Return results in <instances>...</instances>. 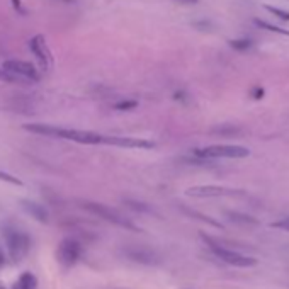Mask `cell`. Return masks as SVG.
<instances>
[{"label":"cell","mask_w":289,"mask_h":289,"mask_svg":"<svg viewBox=\"0 0 289 289\" xmlns=\"http://www.w3.org/2000/svg\"><path fill=\"white\" fill-rule=\"evenodd\" d=\"M22 208L26 210L28 215H31L33 218H36L38 221H48V211L44 210L41 204L38 203H31V201H22Z\"/></svg>","instance_id":"cell-12"},{"label":"cell","mask_w":289,"mask_h":289,"mask_svg":"<svg viewBox=\"0 0 289 289\" xmlns=\"http://www.w3.org/2000/svg\"><path fill=\"white\" fill-rule=\"evenodd\" d=\"M230 46L237 51H247L252 48V41L250 39H231L230 41Z\"/></svg>","instance_id":"cell-15"},{"label":"cell","mask_w":289,"mask_h":289,"mask_svg":"<svg viewBox=\"0 0 289 289\" xmlns=\"http://www.w3.org/2000/svg\"><path fill=\"white\" fill-rule=\"evenodd\" d=\"M194 155L199 158H245L250 155V150L240 145H210L204 148L194 150Z\"/></svg>","instance_id":"cell-2"},{"label":"cell","mask_w":289,"mask_h":289,"mask_svg":"<svg viewBox=\"0 0 289 289\" xmlns=\"http://www.w3.org/2000/svg\"><path fill=\"white\" fill-rule=\"evenodd\" d=\"M126 255L135 262H140V264H146V265H153V264H158L160 262L157 253H155L153 250H150V248H145V247L126 248Z\"/></svg>","instance_id":"cell-11"},{"label":"cell","mask_w":289,"mask_h":289,"mask_svg":"<svg viewBox=\"0 0 289 289\" xmlns=\"http://www.w3.org/2000/svg\"><path fill=\"white\" fill-rule=\"evenodd\" d=\"M38 287V281L31 272H24L19 279L16 281L14 287L12 289H36Z\"/></svg>","instance_id":"cell-13"},{"label":"cell","mask_w":289,"mask_h":289,"mask_svg":"<svg viewBox=\"0 0 289 289\" xmlns=\"http://www.w3.org/2000/svg\"><path fill=\"white\" fill-rule=\"evenodd\" d=\"M272 226H274V228H279V230L289 231V218H286V220H281V221H277V223H274Z\"/></svg>","instance_id":"cell-19"},{"label":"cell","mask_w":289,"mask_h":289,"mask_svg":"<svg viewBox=\"0 0 289 289\" xmlns=\"http://www.w3.org/2000/svg\"><path fill=\"white\" fill-rule=\"evenodd\" d=\"M106 145H114L119 146V148H153L155 146L152 141L128 136H106Z\"/></svg>","instance_id":"cell-9"},{"label":"cell","mask_w":289,"mask_h":289,"mask_svg":"<svg viewBox=\"0 0 289 289\" xmlns=\"http://www.w3.org/2000/svg\"><path fill=\"white\" fill-rule=\"evenodd\" d=\"M253 22H255V24L259 26V28L265 29V31H269V33H277V34H282V36H289V31L277 28V26H272V24H269V22H265V21L253 19Z\"/></svg>","instance_id":"cell-14"},{"label":"cell","mask_w":289,"mask_h":289,"mask_svg":"<svg viewBox=\"0 0 289 289\" xmlns=\"http://www.w3.org/2000/svg\"><path fill=\"white\" fill-rule=\"evenodd\" d=\"M6 245L9 257L12 262L19 264L28 257L29 247H31V240L26 233H22L19 230H9L6 231Z\"/></svg>","instance_id":"cell-3"},{"label":"cell","mask_w":289,"mask_h":289,"mask_svg":"<svg viewBox=\"0 0 289 289\" xmlns=\"http://www.w3.org/2000/svg\"><path fill=\"white\" fill-rule=\"evenodd\" d=\"M82 208L116 226H121V228H128V230H136V226L133 225L128 218H124L121 213H118L109 206H104V204H99V203H82Z\"/></svg>","instance_id":"cell-5"},{"label":"cell","mask_w":289,"mask_h":289,"mask_svg":"<svg viewBox=\"0 0 289 289\" xmlns=\"http://www.w3.org/2000/svg\"><path fill=\"white\" fill-rule=\"evenodd\" d=\"M0 289H6V287H4V286H0Z\"/></svg>","instance_id":"cell-25"},{"label":"cell","mask_w":289,"mask_h":289,"mask_svg":"<svg viewBox=\"0 0 289 289\" xmlns=\"http://www.w3.org/2000/svg\"><path fill=\"white\" fill-rule=\"evenodd\" d=\"M0 78L2 80H7V82H14L16 77L12 73H9L7 70H0Z\"/></svg>","instance_id":"cell-20"},{"label":"cell","mask_w":289,"mask_h":289,"mask_svg":"<svg viewBox=\"0 0 289 289\" xmlns=\"http://www.w3.org/2000/svg\"><path fill=\"white\" fill-rule=\"evenodd\" d=\"M116 111H133L135 108H138L136 101H119L113 106Z\"/></svg>","instance_id":"cell-16"},{"label":"cell","mask_w":289,"mask_h":289,"mask_svg":"<svg viewBox=\"0 0 289 289\" xmlns=\"http://www.w3.org/2000/svg\"><path fill=\"white\" fill-rule=\"evenodd\" d=\"M12 4H14V7H16V11H17V12H21V14H22V12H24V9L21 7V0H12Z\"/></svg>","instance_id":"cell-24"},{"label":"cell","mask_w":289,"mask_h":289,"mask_svg":"<svg viewBox=\"0 0 289 289\" xmlns=\"http://www.w3.org/2000/svg\"><path fill=\"white\" fill-rule=\"evenodd\" d=\"M0 180H4V182H9V184H14V185H22V182L17 179V177L14 175H11V173H6V172H2L0 170Z\"/></svg>","instance_id":"cell-18"},{"label":"cell","mask_w":289,"mask_h":289,"mask_svg":"<svg viewBox=\"0 0 289 289\" xmlns=\"http://www.w3.org/2000/svg\"><path fill=\"white\" fill-rule=\"evenodd\" d=\"M82 255V245L75 238H65L63 242L58 245L56 257L63 267H73Z\"/></svg>","instance_id":"cell-6"},{"label":"cell","mask_w":289,"mask_h":289,"mask_svg":"<svg viewBox=\"0 0 289 289\" xmlns=\"http://www.w3.org/2000/svg\"><path fill=\"white\" fill-rule=\"evenodd\" d=\"M6 264H7V253L2 247H0V269H2Z\"/></svg>","instance_id":"cell-21"},{"label":"cell","mask_w":289,"mask_h":289,"mask_svg":"<svg viewBox=\"0 0 289 289\" xmlns=\"http://www.w3.org/2000/svg\"><path fill=\"white\" fill-rule=\"evenodd\" d=\"M177 4H182V6H192V4H198L199 0H173Z\"/></svg>","instance_id":"cell-22"},{"label":"cell","mask_w":289,"mask_h":289,"mask_svg":"<svg viewBox=\"0 0 289 289\" xmlns=\"http://www.w3.org/2000/svg\"><path fill=\"white\" fill-rule=\"evenodd\" d=\"M265 11L270 12L272 16H275L277 19H281V21H289V12L286 11H282V9H277V7H272V6H265L264 7Z\"/></svg>","instance_id":"cell-17"},{"label":"cell","mask_w":289,"mask_h":289,"mask_svg":"<svg viewBox=\"0 0 289 289\" xmlns=\"http://www.w3.org/2000/svg\"><path fill=\"white\" fill-rule=\"evenodd\" d=\"M262 95H264V90L262 88H253V99H262Z\"/></svg>","instance_id":"cell-23"},{"label":"cell","mask_w":289,"mask_h":289,"mask_svg":"<svg viewBox=\"0 0 289 289\" xmlns=\"http://www.w3.org/2000/svg\"><path fill=\"white\" fill-rule=\"evenodd\" d=\"M29 48H31V51H33V55L36 56V60L39 61V65H41V68L44 70V72H46V70H50V66H51V51L48 50L46 41H44V38L41 36V34L31 38Z\"/></svg>","instance_id":"cell-8"},{"label":"cell","mask_w":289,"mask_h":289,"mask_svg":"<svg viewBox=\"0 0 289 289\" xmlns=\"http://www.w3.org/2000/svg\"><path fill=\"white\" fill-rule=\"evenodd\" d=\"M238 190H231L226 187H218V185H194L185 190V194L190 198H218V196L235 194Z\"/></svg>","instance_id":"cell-10"},{"label":"cell","mask_w":289,"mask_h":289,"mask_svg":"<svg viewBox=\"0 0 289 289\" xmlns=\"http://www.w3.org/2000/svg\"><path fill=\"white\" fill-rule=\"evenodd\" d=\"M4 70H7L9 73H12L14 77H22L28 80H34L38 82L41 78L38 68L29 61H22V60H7L4 61Z\"/></svg>","instance_id":"cell-7"},{"label":"cell","mask_w":289,"mask_h":289,"mask_svg":"<svg viewBox=\"0 0 289 289\" xmlns=\"http://www.w3.org/2000/svg\"><path fill=\"white\" fill-rule=\"evenodd\" d=\"M26 130L36 135H44L51 138H60V140L75 141L82 145H99L106 143V136L94 131H83V130H68V128H58L51 124H26Z\"/></svg>","instance_id":"cell-1"},{"label":"cell","mask_w":289,"mask_h":289,"mask_svg":"<svg viewBox=\"0 0 289 289\" xmlns=\"http://www.w3.org/2000/svg\"><path fill=\"white\" fill-rule=\"evenodd\" d=\"M203 238H204V242L210 245V248L218 259H221L223 262H226V264L233 265V267H253V265L257 264V260L253 259V257L243 255V253H238L235 250H228V248L221 247L220 243L213 242L211 238H208L206 235H203Z\"/></svg>","instance_id":"cell-4"}]
</instances>
